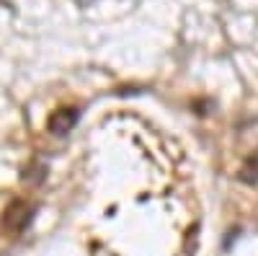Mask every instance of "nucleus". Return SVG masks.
Masks as SVG:
<instances>
[{"mask_svg": "<svg viewBox=\"0 0 258 256\" xmlns=\"http://www.w3.org/2000/svg\"><path fill=\"white\" fill-rule=\"evenodd\" d=\"M78 117H80L78 109H73V106H70V109H68V106H62V109H57V112L49 114L47 127H49L52 135H68L73 127L78 124Z\"/></svg>", "mask_w": 258, "mask_h": 256, "instance_id": "1", "label": "nucleus"}, {"mask_svg": "<svg viewBox=\"0 0 258 256\" xmlns=\"http://www.w3.org/2000/svg\"><path fill=\"white\" fill-rule=\"evenodd\" d=\"M26 223H29V207H26L24 202H16V204H11V207L6 210L3 225H6L8 230H21Z\"/></svg>", "mask_w": 258, "mask_h": 256, "instance_id": "2", "label": "nucleus"}, {"mask_svg": "<svg viewBox=\"0 0 258 256\" xmlns=\"http://www.w3.org/2000/svg\"><path fill=\"white\" fill-rule=\"evenodd\" d=\"M240 179H243L245 184H258V153L250 156V158L243 163V168H240Z\"/></svg>", "mask_w": 258, "mask_h": 256, "instance_id": "3", "label": "nucleus"}]
</instances>
